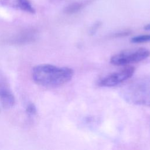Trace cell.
<instances>
[{
    "label": "cell",
    "mask_w": 150,
    "mask_h": 150,
    "mask_svg": "<svg viewBox=\"0 0 150 150\" xmlns=\"http://www.w3.org/2000/svg\"><path fill=\"white\" fill-rule=\"evenodd\" d=\"M73 70L67 67H59L50 64H42L32 70V78L38 84L55 88L61 86L72 79Z\"/></svg>",
    "instance_id": "obj_1"
},
{
    "label": "cell",
    "mask_w": 150,
    "mask_h": 150,
    "mask_svg": "<svg viewBox=\"0 0 150 150\" xmlns=\"http://www.w3.org/2000/svg\"><path fill=\"white\" fill-rule=\"evenodd\" d=\"M120 93L129 104L150 107V76L135 79L124 86Z\"/></svg>",
    "instance_id": "obj_2"
},
{
    "label": "cell",
    "mask_w": 150,
    "mask_h": 150,
    "mask_svg": "<svg viewBox=\"0 0 150 150\" xmlns=\"http://www.w3.org/2000/svg\"><path fill=\"white\" fill-rule=\"evenodd\" d=\"M149 56L150 50L146 48L129 49L114 54L110 59V62L115 66H125L144 60Z\"/></svg>",
    "instance_id": "obj_3"
},
{
    "label": "cell",
    "mask_w": 150,
    "mask_h": 150,
    "mask_svg": "<svg viewBox=\"0 0 150 150\" xmlns=\"http://www.w3.org/2000/svg\"><path fill=\"white\" fill-rule=\"evenodd\" d=\"M135 70L134 67H126L102 77L98 79L97 84L101 87H113L117 86L130 79L134 74Z\"/></svg>",
    "instance_id": "obj_4"
},
{
    "label": "cell",
    "mask_w": 150,
    "mask_h": 150,
    "mask_svg": "<svg viewBox=\"0 0 150 150\" xmlns=\"http://www.w3.org/2000/svg\"><path fill=\"white\" fill-rule=\"evenodd\" d=\"M0 101L4 108H9L13 106L15 97L13 94L5 87H0Z\"/></svg>",
    "instance_id": "obj_5"
},
{
    "label": "cell",
    "mask_w": 150,
    "mask_h": 150,
    "mask_svg": "<svg viewBox=\"0 0 150 150\" xmlns=\"http://www.w3.org/2000/svg\"><path fill=\"white\" fill-rule=\"evenodd\" d=\"M91 1H86L72 2L68 5L66 7H65L64 9V12L68 15L76 13L83 9Z\"/></svg>",
    "instance_id": "obj_6"
},
{
    "label": "cell",
    "mask_w": 150,
    "mask_h": 150,
    "mask_svg": "<svg viewBox=\"0 0 150 150\" xmlns=\"http://www.w3.org/2000/svg\"><path fill=\"white\" fill-rule=\"evenodd\" d=\"M17 5L22 11L28 13H34L35 10L29 0H16Z\"/></svg>",
    "instance_id": "obj_7"
},
{
    "label": "cell",
    "mask_w": 150,
    "mask_h": 150,
    "mask_svg": "<svg viewBox=\"0 0 150 150\" xmlns=\"http://www.w3.org/2000/svg\"><path fill=\"white\" fill-rule=\"evenodd\" d=\"M131 42L134 43H141L150 42V34L149 35H142L132 37Z\"/></svg>",
    "instance_id": "obj_8"
},
{
    "label": "cell",
    "mask_w": 150,
    "mask_h": 150,
    "mask_svg": "<svg viewBox=\"0 0 150 150\" xmlns=\"http://www.w3.org/2000/svg\"><path fill=\"white\" fill-rule=\"evenodd\" d=\"M26 112L31 115H33L36 114L37 111H36V107L33 103H29L28 104L26 108Z\"/></svg>",
    "instance_id": "obj_9"
},
{
    "label": "cell",
    "mask_w": 150,
    "mask_h": 150,
    "mask_svg": "<svg viewBox=\"0 0 150 150\" xmlns=\"http://www.w3.org/2000/svg\"><path fill=\"white\" fill-rule=\"evenodd\" d=\"M101 23L100 22H99V21L96 22L95 23H94L93 25L91 26V28L90 29V34L91 35L94 34L97 32L98 29L100 28V26H101Z\"/></svg>",
    "instance_id": "obj_10"
},
{
    "label": "cell",
    "mask_w": 150,
    "mask_h": 150,
    "mask_svg": "<svg viewBox=\"0 0 150 150\" xmlns=\"http://www.w3.org/2000/svg\"><path fill=\"white\" fill-rule=\"evenodd\" d=\"M144 29L146 30H150V23L144 26Z\"/></svg>",
    "instance_id": "obj_11"
}]
</instances>
